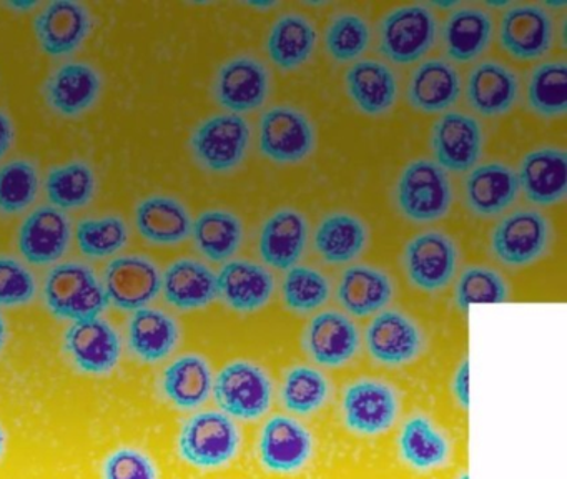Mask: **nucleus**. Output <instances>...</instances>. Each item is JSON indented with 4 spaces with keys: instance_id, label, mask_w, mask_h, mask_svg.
Returning <instances> with one entry per match:
<instances>
[{
    "instance_id": "21",
    "label": "nucleus",
    "mask_w": 567,
    "mask_h": 479,
    "mask_svg": "<svg viewBox=\"0 0 567 479\" xmlns=\"http://www.w3.org/2000/svg\"><path fill=\"white\" fill-rule=\"evenodd\" d=\"M519 196V182L513 166L497 160L477 163L464 180V203L477 218L504 215Z\"/></svg>"
},
{
    "instance_id": "51",
    "label": "nucleus",
    "mask_w": 567,
    "mask_h": 479,
    "mask_svg": "<svg viewBox=\"0 0 567 479\" xmlns=\"http://www.w3.org/2000/svg\"><path fill=\"white\" fill-rule=\"evenodd\" d=\"M6 7L16 10V12H28V10L35 9L39 2H29V0H12V2H6Z\"/></svg>"
},
{
    "instance_id": "42",
    "label": "nucleus",
    "mask_w": 567,
    "mask_h": 479,
    "mask_svg": "<svg viewBox=\"0 0 567 479\" xmlns=\"http://www.w3.org/2000/svg\"><path fill=\"white\" fill-rule=\"evenodd\" d=\"M330 278L321 269L310 265H295L281 279L280 295L285 308L295 315H311L320 312L330 302Z\"/></svg>"
},
{
    "instance_id": "15",
    "label": "nucleus",
    "mask_w": 567,
    "mask_h": 479,
    "mask_svg": "<svg viewBox=\"0 0 567 479\" xmlns=\"http://www.w3.org/2000/svg\"><path fill=\"white\" fill-rule=\"evenodd\" d=\"M267 65L254 55H237L218 67L212 83L215 102L235 115L261 109L270 96Z\"/></svg>"
},
{
    "instance_id": "16",
    "label": "nucleus",
    "mask_w": 567,
    "mask_h": 479,
    "mask_svg": "<svg viewBox=\"0 0 567 479\" xmlns=\"http://www.w3.org/2000/svg\"><path fill=\"white\" fill-rule=\"evenodd\" d=\"M497 37L507 55L520 62H533L553 49L556 23L543 6L514 3L504 10Z\"/></svg>"
},
{
    "instance_id": "23",
    "label": "nucleus",
    "mask_w": 567,
    "mask_h": 479,
    "mask_svg": "<svg viewBox=\"0 0 567 479\" xmlns=\"http://www.w3.org/2000/svg\"><path fill=\"white\" fill-rule=\"evenodd\" d=\"M64 348L81 371L101 376L117 366L122 343L114 326L97 316L72 323L65 332Z\"/></svg>"
},
{
    "instance_id": "26",
    "label": "nucleus",
    "mask_w": 567,
    "mask_h": 479,
    "mask_svg": "<svg viewBox=\"0 0 567 479\" xmlns=\"http://www.w3.org/2000/svg\"><path fill=\"white\" fill-rule=\"evenodd\" d=\"M519 77L506 63L483 60L466 77L467 105L486 119L506 115L519 100Z\"/></svg>"
},
{
    "instance_id": "32",
    "label": "nucleus",
    "mask_w": 567,
    "mask_h": 479,
    "mask_svg": "<svg viewBox=\"0 0 567 479\" xmlns=\"http://www.w3.org/2000/svg\"><path fill=\"white\" fill-rule=\"evenodd\" d=\"M493 37V17L476 6L451 10L441 30L444 52L456 63L476 62L489 49Z\"/></svg>"
},
{
    "instance_id": "28",
    "label": "nucleus",
    "mask_w": 567,
    "mask_h": 479,
    "mask_svg": "<svg viewBox=\"0 0 567 479\" xmlns=\"http://www.w3.org/2000/svg\"><path fill=\"white\" fill-rule=\"evenodd\" d=\"M398 451L408 468L417 472H433L450 465L453 442L433 418L424 412H414L401 425Z\"/></svg>"
},
{
    "instance_id": "43",
    "label": "nucleus",
    "mask_w": 567,
    "mask_h": 479,
    "mask_svg": "<svg viewBox=\"0 0 567 479\" xmlns=\"http://www.w3.org/2000/svg\"><path fill=\"white\" fill-rule=\"evenodd\" d=\"M371 26L361 13L343 10L331 17L324 30V49L338 63H354L371 45Z\"/></svg>"
},
{
    "instance_id": "53",
    "label": "nucleus",
    "mask_w": 567,
    "mask_h": 479,
    "mask_svg": "<svg viewBox=\"0 0 567 479\" xmlns=\"http://www.w3.org/2000/svg\"><path fill=\"white\" fill-rule=\"evenodd\" d=\"M6 449V432L4 428L0 426V456L4 455Z\"/></svg>"
},
{
    "instance_id": "46",
    "label": "nucleus",
    "mask_w": 567,
    "mask_h": 479,
    "mask_svg": "<svg viewBox=\"0 0 567 479\" xmlns=\"http://www.w3.org/2000/svg\"><path fill=\"white\" fill-rule=\"evenodd\" d=\"M75 238L79 248L89 258H107L127 245V223L117 215L82 220L75 230Z\"/></svg>"
},
{
    "instance_id": "50",
    "label": "nucleus",
    "mask_w": 567,
    "mask_h": 479,
    "mask_svg": "<svg viewBox=\"0 0 567 479\" xmlns=\"http://www.w3.org/2000/svg\"><path fill=\"white\" fill-rule=\"evenodd\" d=\"M16 142V126L11 116L0 110V160L11 152Z\"/></svg>"
},
{
    "instance_id": "38",
    "label": "nucleus",
    "mask_w": 567,
    "mask_h": 479,
    "mask_svg": "<svg viewBox=\"0 0 567 479\" xmlns=\"http://www.w3.org/2000/svg\"><path fill=\"white\" fill-rule=\"evenodd\" d=\"M192 236L205 258L227 263L237 255L244 243V222L230 210H205L195 218Z\"/></svg>"
},
{
    "instance_id": "45",
    "label": "nucleus",
    "mask_w": 567,
    "mask_h": 479,
    "mask_svg": "<svg viewBox=\"0 0 567 479\" xmlns=\"http://www.w3.org/2000/svg\"><path fill=\"white\" fill-rule=\"evenodd\" d=\"M509 293V283L503 273L487 265L466 266L454 283V303L460 309L476 303H504Z\"/></svg>"
},
{
    "instance_id": "20",
    "label": "nucleus",
    "mask_w": 567,
    "mask_h": 479,
    "mask_svg": "<svg viewBox=\"0 0 567 479\" xmlns=\"http://www.w3.org/2000/svg\"><path fill=\"white\" fill-rule=\"evenodd\" d=\"M338 305L353 318L378 315L393 303L396 283L386 269L368 263H351L337 283Z\"/></svg>"
},
{
    "instance_id": "19",
    "label": "nucleus",
    "mask_w": 567,
    "mask_h": 479,
    "mask_svg": "<svg viewBox=\"0 0 567 479\" xmlns=\"http://www.w3.org/2000/svg\"><path fill=\"white\" fill-rule=\"evenodd\" d=\"M92 13L78 0H54L45 3L34 19L39 47L49 57H68L87 39L92 30Z\"/></svg>"
},
{
    "instance_id": "10",
    "label": "nucleus",
    "mask_w": 567,
    "mask_h": 479,
    "mask_svg": "<svg viewBox=\"0 0 567 479\" xmlns=\"http://www.w3.org/2000/svg\"><path fill=\"white\" fill-rule=\"evenodd\" d=\"M44 298L55 316L72 322L97 318L109 306L104 283L91 266L79 262L61 263L49 272Z\"/></svg>"
},
{
    "instance_id": "31",
    "label": "nucleus",
    "mask_w": 567,
    "mask_h": 479,
    "mask_svg": "<svg viewBox=\"0 0 567 479\" xmlns=\"http://www.w3.org/2000/svg\"><path fill=\"white\" fill-rule=\"evenodd\" d=\"M463 92L460 72L444 59L421 62L411 73L406 100L411 109L426 115L446 113L456 105Z\"/></svg>"
},
{
    "instance_id": "5",
    "label": "nucleus",
    "mask_w": 567,
    "mask_h": 479,
    "mask_svg": "<svg viewBox=\"0 0 567 479\" xmlns=\"http://www.w3.org/2000/svg\"><path fill=\"white\" fill-rule=\"evenodd\" d=\"M461 249L456 240L441 230H424L408 240L401 253V266L408 282L417 292L440 295L456 279Z\"/></svg>"
},
{
    "instance_id": "1",
    "label": "nucleus",
    "mask_w": 567,
    "mask_h": 479,
    "mask_svg": "<svg viewBox=\"0 0 567 479\" xmlns=\"http://www.w3.org/2000/svg\"><path fill=\"white\" fill-rule=\"evenodd\" d=\"M393 200L398 213L414 225L440 222L453 208L450 173L431 159L411 160L398 175Z\"/></svg>"
},
{
    "instance_id": "18",
    "label": "nucleus",
    "mask_w": 567,
    "mask_h": 479,
    "mask_svg": "<svg viewBox=\"0 0 567 479\" xmlns=\"http://www.w3.org/2000/svg\"><path fill=\"white\" fill-rule=\"evenodd\" d=\"M101 93V73L85 62H65L55 67L42 85L49 109L64 119H78L87 113L99 102Z\"/></svg>"
},
{
    "instance_id": "6",
    "label": "nucleus",
    "mask_w": 567,
    "mask_h": 479,
    "mask_svg": "<svg viewBox=\"0 0 567 479\" xmlns=\"http://www.w3.org/2000/svg\"><path fill=\"white\" fill-rule=\"evenodd\" d=\"M241 448L237 421L221 411L195 412L182 426L178 452L198 469H220L230 465Z\"/></svg>"
},
{
    "instance_id": "47",
    "label": "nucleus",
    "mask_w": 567,
    "mask_h": 479,
    "mask_svg": "<svg viewBox=\"0 0 567 479\" xmlns=\"http://www.w3.org/2000/svg\"><path fill=\"white\" fill-rule=\"evenodd\" d=\"M38 283L31 269L12 256H0V306L11 308L31 303Z\"/></svg>"
},
{
    "instance_id": "22",
    "label": "nucleus",
    "mask_w": 567,
    "mask_h": 479,
    "mask_svg": "<svg viewBox=\"0 0 567 479\" xmlns=\"http://www.w3.org/2000/svg\"><path fill=\"white\" fill-rule=\"evenodd\" d=\"M104 288L117 308L137 312L162 292V273L145 256H118L105 266Z\"/></svg>"
},
{
    "instance_id": "40",
    "label": "nucleus",
    "mask_w": 567,
    "mask_h": 479,
    "mask_svg": "<svg viewBox=\"0 0 567 479\" xmlns=\"http://www.w3.org/2000/svg\"><path fill=\"white\" fill-rule=\"evenodd\" d=\"M527 105L544 120H556L567 112V63L547 60L534 67L527 80Z\"/></svg>"
},
{
    "instance_id": "41",
    "label": "nucleus",
    "mask_w": 567,
    "mask_h": 479,
    "mask_svg": "<svg viewBox=\"0 0 567 479\" xmlns=\"http://www.w3.org/2000/svg\"><path fill=\"white\" fill-rule=\"evenodd\" d=\"M45 193L55 208H82L87 206L97 193V176L89 163L72 160L49 170Z\"/></svg>"
},
{
    "instance_id": "4",
    "label": "nucleus",
    "mask_w": 567,
    "mask_h": 479,
    "mask_svg": "<svg viewBox=\"0 0 567 479\" xmlns=\"http://www.w3.org/2000/svg\"><path fill=\"white\" fill-rule=\"evenodd\" d=\"M212 393L225 415L240 421H257L270 411L275 386L264 366L251 359H234L214 376Z\"/></svg>"
},
{
    "instance_id": "2",
    "label": "nucleus",
    "mask_w": 567,
    "mask_h": 479,
    "mask_svg": "<svg viewBox=\"0 0 567 479\" xmlns=\"http://www.w3.org/2000/svg\"><path fill=\"white\" fill-rule=\"evenodd\" d=\"M553 243V223L536 208H516L504 213L489 235L491 255L509 269L536 265L550 252Z\"/></svg>"
},
{
    "instance_id": "25",
    "label": "nucleus",
    "mask_w": 567,
    "mask_h": 479,
    "mask_svg": "<svg viewBox=\"0 0 567 479\" xmlns=\"http://www.w3.org/2000/svg\"><path fill=\"white\" fill-rule=\"evenodd\" d=\"M517 182L519 192L536 206H556L567 195L566 150L556 145L537 146L523 156Z\"/></svg>"
},
{
    "instance_id": "44",
    "label": "nucleus",
    "mask_w": 567,
    "mask_h": 479,
    "mask_svg": "<svg viewBox=\"0 0 567 479\" xmlns=\"http://www.w3.org/2000/svg\"><path fill=\"white\" fill-rule=\"evenodd\" d=\"M41 188V175L32 160L16 159L0 166V213L18 215L32 205Z\"/></svg>"
},
{
    "instance_id": "39",
    "label": "nucleus",
    "mask_w": 567,
    "mask_h": 479,
    "mask_svg": "<svg viewBox=\"0 0 567 479\" xmlns=\"http://www.w3.org/2000/svg\"><path fill=\"white\" fill-rule=\"evenodd\" d=\"M333 395L331 379L317 366L295 365L285 369L280 383V402L295 416L317 415Z\"/></svg>"
},
{
    "instance_id": "27",
    "label": "nucleus",
    "mask_w": 567,
    "mask_h": 479,
    "mask_svg": "<svg viewBox=\"0 0 567 479\" xmlns=\"http://www.w3.org/2000/svg\"><path fill=\"white\" fill-rule=\"evenodd\" d=\"M348 99L367 116H384L398 102V77L388 63L377 59H361L344 72Z\"/></svg>"
},
{
    "instance_id": "17",
    "label": "nucleus",
    "mask_w": 567,
    "mask_h": 479,
    "mask_svg": "<svg viewBox=\"0 0 567 479\" xmlns=\"http://www.w3.org/2000/svg\"><path fill=\"white\" fill-rule=\"evenodd\" d=\"M310 242V223L300 210L284 206L268 215L258 233V255L267 268L287 272L301 262Z\"/></svg>"
},
{
    "instance_id": "36",
    "label": "nucleus",
    "mask_w": 567,
    "mask_h": 479,
    "mask_svg": "<svg viewBox=\"0 0 567 479\" xmlns=\"http://www.w3.org/2000/svg\"><path fill=\"white\" fill-rule=\"evenodd\" d=\"M161 388L175 408H200L208 401L214 388L210 363L195 353L178 356L162 373Z\"/></svg>"
},
{
    "instance_id": "12",
    "label": "nucleus",
    "mask_w": 567,
    "mask_h": 479,
    "mask_svg": "<svg viewBox=\"0 0 567 479\" xmlns=\"http://www.w3.org/2000/svg\"><path fill=\"white\" fill-rule=\"evenodd\" d=\"M360 328L340 309L315 313L301 333V348L321 368L338 369L350 365L361 349Z\"/></svg>"
},
{
    "instance_id": "8",
    "label": "nucleus",
    "mask_w": 567,
    "mask_h": 479,
    "mask_svg": "<svg viewBox=\"0 0 567 479\" xmlns=\"http://www.w3.org/2000/svg\"><path fill=\"white\" fill-rule=\"evenodd\" d=\"M344 428L361 438L390 431L401 412L396 386L380 378H358L348 383L340 402Z\"/></svg>"
},
{
    "instance_id": "11",
    "label": "nucleus",
    "mask_w": 567,
    "mask_h": 479,
    "mask_svg": "<svg viewBox=\"0 0 567 479\" xmlns=\"http://www.w3.org/2000/svg\"><path fill=\"white\" fill-rule=\"evenodd\" d=\"M363 342L370 358L384 368L413 365L427 346L423 326L398 308H386L374 315L364 329Z\"/></svg>"
},
{
    "instance_id": "33",
    "label": "nucleus",
    "mask_w": 567,
    "mask_h": 479,
    "mask_svg": "<svg viewBox=\"0 0 567 479\" xmlns=\"http://www.w3.org/2000/svg\"><path fill=\"white\" fill-rule=\"evenodd\" d=\"M315 23L300 12H287L271 23L267 53L281 72H295L307 65L317 50Z\"/></svg>"
},
{
    "instance_id": "34",
    "label": "nucleus",
    "mask_w": 567,
    "mask_h": 479,
    "mask_svg": "<svg viewBox=\"0 0 567 479\" xmlns=\"http://www.w3.org/2000/svg\"><path fill=\"white\" fill-rule=\"evenodd\" d=\"M165 299L182 312L200 309L218 298L217 275L195 258L171 263L162 276Z\"/></svg>"
},
{
    "instance_id": "29",
    "label": "nucleus",
    "mask_w": 567,
    "mask_h": 479,
    "mask_svg": "<svg viewBox=\"0 0 567 479\" xmlns=\"http://www.w3.org/2000/svg\"><path fill=\"white\" fill-rule=\"evenodd\" d=\"M71 238V218L55 206L42 205L29 213L22 222L19 249L29 263L48 265L65 255Z\"/></svg>"
},
{
    "instance_id": "9",
    "label": "nucleus",
    "mask_w": 567,
    "mask_h": 479,
    "mask_svg": "<svg viewBox=\"0 0 567 479\" xmlns=\"http://www.w3.org/2000/svg\"><path fill=\"white\" fill-rule=\"evenodd\" d=\"M258 150L277 165L307 162L317 150V126L313 120L288 103H278L261 113L258 122Z\"/></svg>"
},
{
    "instance_id": "37",
    "label": "nucleus",
    "mask_w": 567,
    "mask_h": 479,
    "mask_svg": "<svg viewBox=\"0 0 567 479\" xmlns=\"http://www.w3.org/2000/svg\"><path fill=\"white\" fill-rule=\"evenodd\" d=\"M178 342L181 326L162 309H137L128 322V346L142 361H162L174 353Z\"/></svg>"
},
{
    "instance_id": "3",
    "label": "nucleus",
    "mask_w": 567,
    "mask_h": 479,
    "mask_svg": "<svg viewBox=\"0 0 567 479\" xmlns=\"http://www.w3.org/2000/svg\"><path fill=\"white\" fill-rule=\"evenodd\" d=\"M251 145V126L241 115L215 113L192 130L188 150L205 172L227 175L247 159Z\"/></svg>"
},
{
    "instance_id": "7",
    "label": "nucleus",
    "mask_w": 567,
    "mask_h": 479,
    "mask_svg": "<svg viewBox=\"0 0 567 479\" xmlns=\"http://www.w3.org/2000/svg\"><path fill=\"white\" fill-rule=\"evenodd\" d=\"M436 39V13L426 3L394 7L384 13L378 27V47L394 65L421 62Z\"/></svg>"
},
{
    "instance_id": "52",
    "label": "nucleus",
    "mask_w": 567,
    "mask_h": 479,
    "mask_svg": "<svg viewBox=\"0 0 567 479\" xmlns=\"http://www.w3.org/2000/svg\"><path fill=\"white\" fill-rule=\"evenodd\" d=\"M6 338H8V325H6L4 316L0 315V349L4 348Z\"/></svg>"
},
{
    "instance_id": "54",
    "label": "nucleus",
    "mask_w": 567,
    "mask_h": 479,
    "mask_svg": "<svg viewBox=\"0 0 567 479\" xmlns=\"http://www.w3.org/2000/svg\"><path fill=\"white\" fill-rule=\"evenodd\" d=\"M456 479H470V475H467V471H463L456 476Z\"/></svg>"
},
{
    "instance_id": "30",
    "label": "nucleus",
    "mask_w": 567,
    "mask_h": 479,
    "mask_svg": "<svg viewBox=\"0 0 567 479\" xmlns=\"http://www.w3.org/2000/svg\"><path fill=\"white\" fill-rule=\"evenodd\" d=\"M370 245V226L357 213H327L313 233V248L323 263L331 266L351 265Z\"/></svg>"
},
{
    "instance_id": "13",
    "label": "nucleus",
    "mask_w": 567,
    "mask_h": 479,
    "mask_svg": "<svg viewBox=\"0 0 567 479\" xmlns=\"http://www.w3.org/2000/svg\"><path fill=\"white\" fill-rule=\"evenodd\" d=\"M315 446L313 432L303 421L291 415H274L258 435V461L275 475H297L313 459Z\"/></svg>"
},
{
    "instance_id": "14",
    "label": "nucleus",
    "mask_w": 567,
    "mask_h": 479,
    "mask_svg": "<svg viewBox=\"0 0 567 479\" xmlns=\"http://www.w3.org/2000/svg\"><path fill=\"white\" fill-rule=\"evenodd\" d=\"M484 130L476 116L466 112L441 113L430 132L433 162L444 172L467 173L480 163L484 152Z\"/></svg>"
},
{
    "instance_id": "24",
    "label": "nucleus",
    "mask_w": 567,
    "mask_h": 479,
    "mask_svg": "<svg viewBox=\"0 0 567 479\" xmlns=\"http://www.w3.org/2000/svg\"><path fill=\"white\" fill-rule=\"evenodd\" d=\"M218 298L231 312L255 313L270 305L277 279L270 268L251 259L235 258L225 263L217 275Z\"/></svg>"
},
{
    "instance_id": "48",
    "label": "nucleus",
    "mask_w": 567,
    "mask_h": 479,
    "mask_svg": "<svg viewBox=\"0 0 567 479\" xmlns=\"http://www.w3.org/2000/svg\"><path fill=\"white\" fill-rule=\"evenodd\" d=\"M104 479H158V472L141 449L121 448L105 459Z\"/></svg>"
},
{
    "instance_id": "35",
    "label": "nucleus",
    "mask_w": 567,
    "mask_h": 479,
    "mask_svg": "<svg viewBox=\"0 0 567 479\" xmlns=\"http://www.w3.org/2000/svg\"><path fill=\"white\" fill-rule=\"evenodd\" d=\"M138 233L154 245H177L192 235L190 212L181 200L168 195H152L135 208Z\"/></svg>"
},
{
    "instance_id": "49",
    "label": "nucleus",
    "mask_w": 567,
    "mask_h": 479,
    "mask_svg": "<svg viewBox=\"0 0 567 479\" xmlns=\"http://www.w3.org/2000/svg\"><path fill=\"white\" fill-rule=\"evenodd\" d=\"M451 395L461 409H470V359L463 358L451 378Z\"/></svg>"
}]
</instances>
